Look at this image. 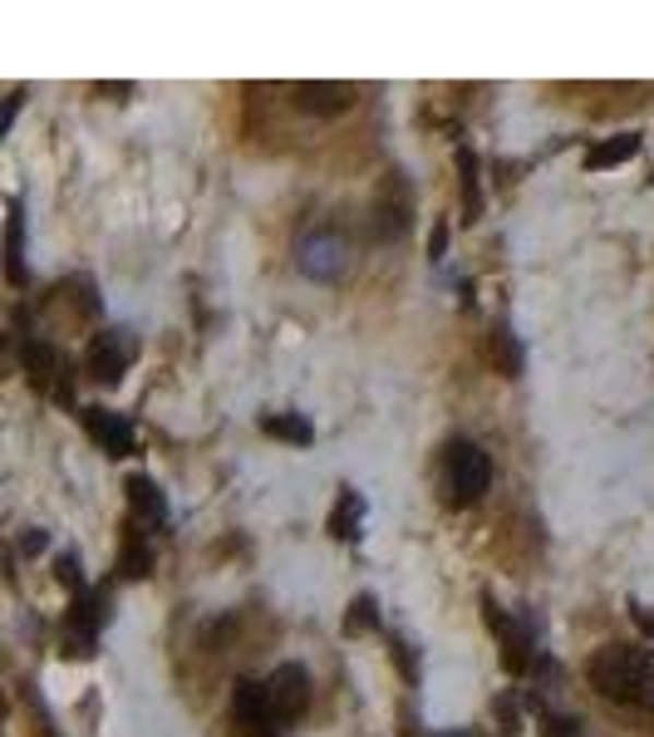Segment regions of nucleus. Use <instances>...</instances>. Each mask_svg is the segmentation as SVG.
Here are the masks:
<instances>
[{
  "label": "nucleus",
  "mask_w": 654,
  "mask_h": 737,
  "mask_svg": "<svg viewBox=\"0 0 654 737\" xmlns=\"http://www.w3.org/2000/svg\"><path fill=\"white\" fill-rule=\"evenodd\" d=\"M634 153H640V133H615V138H605V143H595L591 153H585V167H591V173H605V167L630 163Z\"/></svg>",
  "instance_id": "nucleus-10"
},
{
  "label": "nucleus",
  "mask_w": 654,
  "mask_h": 737,
  "mask_svg": "<svg viewBox=\"0 0 654 737\" xmlns=\"http://www.w3.org/2000/svg\"><path fill=\"white\" fill-rule=\"evenodd\" d=\"M296 261L310 281H340L349 265V241L340 231H316L296 246Z\"/></svg>",
  "instance_id": "nucleus-5"
},
{
  "label": "nucleus",
  "mask_w": 654,
  "mask_h": 737,
  "mask_svg": "<svg viewBox=\"0 0 654 737\" xmlns=\"http://www.w3.org/2000/svg\"><path fill=\"white\" fill-rule=\"evenodd\" d=\"M290 98H296V108H306V114H340V108L355 104V88L349 84H296Z\"/></svg>",
  "instance_id": "nucleus-9"
},
{
  "label": "nucleus",
  "mask_w": 654,
  "mask_h": 737,
  "mask_svg": "<svg viewBox=\"0 0 654 737\" xmlns=\"http://www.w3.org/2000/svg\"><path fill=\"white\" fill-rule=\"evenodd\" d=\"M492 359H497V369H502L507 379H516V373H522V344H516L512 324H497V330H492Z\"/></svg>",
  "instance_id": "nucleus-16"
},
{
  "label": "nucleus",
  "mask_w": 654,
  "mask_h": 737,
  "mask_svg": "<svg viewBox=\"0 0 654 737\" xmlns=\"http://www.w3.org/2000/svg\"><path fill=\"white\" fill-rule=\"evenodd\" d=\"M443 246H448V231L438 226V231H433V241H428V251H433V255H443Z\"/></svg>",
  "instance_id": "nucleus-24"
},
{
  "label": "nucleus",
  "mask_w": 654,
  "mask_h": 737,
  "mask_svg": "<svg viewBox=\"0 0 654 737\" xmlns=\"http://www.w3.org/2000/svg\"><path fill=\"white\" fill-rule=\"evenodd\" d=\"M84 428H90V438L99 442L109 457H129V452H139V432H133V423L123 418V413L114 408H80Z\"/></svg>",
  "instance_id": "nucleus-6"
},
{
  "label": "nucleus",
  "mask_w": 654,
  "mask_h": 737,
  "mask_svg": "<svg viewBox=\"0 0 654 737\" xmlns=\"http://www.w3.org/2000/svg\"><path fill=\"white\" fill-rule=\"evenodd\" d=\"M129 501H133V511H139L143 521H153V526L168 521V501H163V491L153 487L148 477H129Z\"/></svg>",
  "instance_id": "nucleus-14"
},
{
  "label": "nucleus",
  "mask_w": 654,
  "mask_h": 737,
  "mask_svg": "<svg viewBox=\"0 0 654 737\" xmlns=\"http://www.w3.org/2000/svg\"><path fill=\"white\" fill-rule=\"evenodd\" d=\"M261 432H271V438H281V442H296V448H306V442L316 438V428H310L300 413H266V418H261Z\"/></svg>",
  "instance_id": "nucleus-15"
},
{
  "label": "nucleus",
  "mask_w": 654,
  "mask_h": 737,
  "mask_svg": "<svg viewBox=\"0 0 654 737\" xmlns=\"http://www.w3.org/2000/svg\"><path fill=\"white\" fill-rule=\"evenodd\" d=\"M374 625H379L374 595H359L355 605H349V615H345V629H349V634H365V629H374Z\"/></svg>",
  "instance_id": "nucleus-17"
},
{
  "label": "nucleus",
  "mask_w": 654,
  "mask_h": 737,
  "mask_svg": "<svg viewBox=\"0 0 654 737\" xmlns=\"http://www.w3.org/2000/svg\"><path fill=\"white\" fill-rule=\"evenodd\" d=\"M359 516H365V497L355 487H340V507L330 511V531L340 540H355L359 536Z\"/></svg>",
  "instance_id": "nucleus-13"
},
{
  "label": "nucleus",
  "mask_w": 654,
  "mask_h": 737,
  "mask_svg": "<svg viewBox=\"0 0 654 737\" xmlns=\"http://www.w3.org/2000/svg\"><path fill=\"white\" fill-rule=\"evenodd\" d=\"M487 619H492V629L502 634V664L512 668V674H526V668L536 664V654H532V634H526V629L516 625V619L507 625V615L492 605V599H487Z\"/></svg>",
  "instance_id": "nucleus-8"
},
{
  "label": "nucleus",
  "mask_w": 654,
  "mask_h": 737,
  "mask_svg": "<svg viewBox=\"0 0 654 737\" xmlns=\"http://www.w3.org/2000/svg\"><path fill=\"white\" fill-rule=\"evenodd\" d=\"M630 615L640 619V629H644V634H654V609H644V605H630Z\"/></svg>",
  "instance_id": "nucleus-22"
},
{
  "label": "nucleus",
  "mask_w": 654,
  "mask_h": 737,
  "mask_svg": "<svg viewBox=\"0 0 654 737\" xmlns=\"http://www.w3.org/2000/svg\"><path fill=\"white\" fill-rule=\"evenodd\" d=\"M60 580H64V585H80L84 590V566H80V556H60Z\"/></svg>",
  "instance_id": "nucleus-21"
},
{
  "label": "nucleus",
  "mask_w": 654,
  "mask_h": 737,
  "mask_svg": "<svg viewBox=\"0 0 654 737\" xmlns=\"http://www.w3.org/2000/svg\"><path fill=\"white\" fill-rule=\"evenodd\" d=\"M457 167H463V206H467V216H477V206H483V197H477V157L457 153Z\"/></svg>",
  "instance_id": "nucleus-18"
},
{
  "label": "nucleus",
  "mask_w": 654,
  "mask_h": 737,
  "mask_svg": "<svg viewBox=\"0 0 654 737\" xmlns=\"http://www.w3.org/2000/svg\"><path fill=\"white\" fill-rule=\"evenodd\" d=\"M21 359H25V369H31L35 389H45V393L55 389V393H60V383H55V379H60V373H64V364L55 359V349H50V344L31 340V344H25V354H21Z\"/></svg>",
  "instance_id": "nucleus-11"
},
{
  "label": "nucleus",
  "mask_w": 654,
  "mask_h": 737,
  "mask_svg": "<svg viewBox=\"0 0 654 737\" xmlns=\"http://www.w3.org/2000/svg\"><path fill=\"white\" fill-rule=\"evenodd\" d=\"M591 683L610 703H634L654 713V658L634 644H605L591 658Z\"/></svg>",
  "instance_id": "nucleus-1"
},
{
  "label": "nucleus",
  "mask_w": 654,
  "mask_h": 737,
  "mask_svg": "<svg viewBox=\"0 0 654 737\" xmlns=\"http://www.w3.org/2000/svg\"><path fill=\"white\" fill-rule=\"evenodd\" d=\"M139 359V340H133L129 330H104L90 340V354H84V364H90V373L99 383H119L123 373H129V364Z\"/></svg>",
  "instance_id": "nucleus-4"
},
{
  "label": "nucleus",
  "mask_w": 654,
  "mask_h": 737,
  "mask_svg": "<svg viewBox=\"0 0 654 737\" xmlns=\"http://www.w3.org/2000/svg\"><path fill=\"white\" fill-rule=\"evenodd\" d=\"M266 693H271V703H276V717H281V723L300 717V713H306V698H310L306 668H300V664H281L276 674L266 678Z\"/></svg>",
  "instance_id": "nucleus-7"
},
{
  "label": "nucleus",
  "mask_w": 654,
  "mask_h": 737,
  "mask_svg": "<svg viewBox=\"0 0 654 737\" xmlns=\"http://www.w3.org/2000/svg\"><path fill=\"white\" fill-rule=\"evenodd\" d=\"M443 482H448V501L453 507H473L487 487H492V457L477 442L453 438L443 452Z\"/></svg>",
  "instance_id": "nucleus-2"
},
{
  "label": "nucleus",
  "mask_w": 654,
  "mask_h": 737,
  "mask_svg": "<svg viewBox=\"0 0 654 737\" xmlns=\"http://www.w3.org/2000/svg\"><path fill=\"white\" fill-rule=\"evenodd\" d=\"M542 737H581V723H575V717H561V713H546Z\"/></svg>",
  "instance_id": "nucleus-20"
},
{
  "label": "nucleus",
  "mask_w": 654,
  "mask_h": 737,
  "mask_svg": "<svg viewBox=\"0 0 654 737\" xmlns=\"http://www.w3.org/2000/svg\"><path fill=\"white\" fill-rule=\"evenodd\" d=\"M119 570H123V575H133V580H139L143 570H148V546H143L139 526H129V556L119 560Z\"/></svg>",
  "instance_id": "nucleus-19"
},
{
  "label": "nucleus",
  "mask_w": 654,
  "mask_h": 737,
  "mask_svg": "<svg viewBox=\"0 0 654 737\" xmlns=\"http://www.w3.org/2000/svg\"><path fill=\"white\" fill-rule=\"evenodd\" d=\"M50 546V536H45V531H31V536H25V550H45Z\"/></svg>",
  "instance_id": "nucleus-23"
},
{
  "label": "nucleus",
  "mask_w": 654,
  "mask_h": 737,
  "mask_svg": "<svg viewBox=\"0 0 654 737\" xmlns=\"http://www.w3.org/2000/svg\"><path fill=\"white\" fill-rule=\"evenodd\" d=\"M5 275L15 285L25 281V216L21 202H11V216H5Z\"/></svg>",
  "instance_id": "nucleus-12"
},
{
  "label": "nucleus",
  "mask_w": 654,
  "mask_h": 737,
  "mask_svg": "<svg viewBox=\"0 0 654 737\" xmlns=\"http://www.w3.org/2000/svg\"><path fill=\"white\" fill-rule=\"evenodd\" d=\"M231 723H237L241 737H276L286 727L276 717L266 683H257V678H237V688H231Z\"/></svg>",
  "instance_id": "nucleus-3"
}]
</instances>
